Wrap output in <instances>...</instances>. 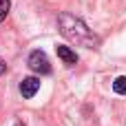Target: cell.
I'll use <instances>...</instances> for the list:
<instances>
[{
	"label": "cell",
	"instance_id": "6da1fadb",
	"mask_svg": "<svg viewBox=\"0 0 126 126\" xmlns=\"http://www.w3.org/2000/svg\"><path fill=\"white\" fill-rule=\"evenodd\" d=\"M58 27H60V33H62L66 40H71L73 44H78V47L97 51L100 44H102L100 35H95L93 29H89L82 18H78V16H73V13H69V11H62V13L58 16Z\"/></svg>",
	"mask_w": 126,
	"mask_h": 126
},
{
	"label": "cell",
	"instance_id": "7a4b0ae2",
	"mask_svg": "<svg viewBox=\"0 0 126 126\" xmlns=\"http://www.w3.org/2000/svg\"><path fill=\"white\" fill-rule=\"evenodd\" d=\"M27 64H29V69H31L33 73H38V75H49V73H51V62H49V58H47V53H44L42 49L31 51Z\"/></svg>",
	"mask_w": 126,
	"mask_h": 126
},
{
	"label": "cell",
	"instance_id": "3957f363",
	"mask_svg": "<svg viewBox=\"0 0 126 126\" xmlns=\"http://www.w3.org/2000/svg\"><path fill=\"white\" fill-rule=\"evenodd\" d=\"M20 95L24 97V100H31L38 91H40V80L38 78H33V75H29V78H22V82H20Z\"/></svg>",
	"mask_w": 126,
	"mask_h": 126
},
{
	"label": "cell",
	"instance_id": "277c9868",
	"mask_svg": "<svg viewBox=\"0 0 126 126\" xmlns=\"http://www.w3.org/2000/svg\"><path fill=\"white\" fill-rule=\"evenodd\" d=\"M55 53H58V58L66 64V66H73V64H78V53L71 49V47H64V44H58L55 47Z\"/></svg>",
	"mask_w": 126,
	"mask_h": 126
},
{
	"label": "cell",
	"instance_id": "5b68a950",
	"mask_svg": "<svg viewBox=\"0 0 126 126\" xmlns=\"http://www.w3.org/2000/svg\"><path fill=\"white\" fill-rule=\"evenodd\" d=\"M113 91L117 95H126V75H120L113 80Z\"/></svg>",
	"mask_w": 126,
	"mask_h": 126
},
{
	"label": "cell",
	"instance_id": "8992f818",
	"mask_svg": "<svg viewBox=\"0 0 126 126\" xmlns=\"http://www.w3.org/2000/svg\"><path fill=\"white\" fill-rule=\"evenodd\" d=\"M9 9H11V0H0V22L9 16Z\"/></svg>",
	"mask_w": 126,
	"mask_h": 126
},
{
	"label": "cell",
	"instance_id": "52a82bcc",
	"mask_svg": "<svg viewBox=\"0 0 126 126\" xmlns=\"http://www.w3.org/2000/svg\"><path fill=\"white\" fill-rule=\"evenodd\" d=\"M4 71H7V62H4V60H0V75H2Z\"/></svg>",
	"mask_w": 126,
	"mask_h": 126
},
{
	"label": "cell",
	"instance_id": "ba28073f",
	"mask_svg": "<svg viewBox=\"0 0 126 126\" xmlns=\"http://www.w3.org/2000/svg\"><path fill=\"white\" fill-rule=\"evenodd\" d=\"M16 126H24V124H22V122H16Z\"/></svg>",
	"mask_w": 126,
	"mask_h": 126
}]
</instances>
